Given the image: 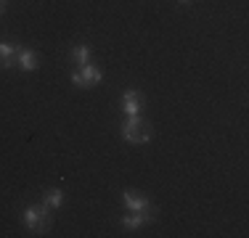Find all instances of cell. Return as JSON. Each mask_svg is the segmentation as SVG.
Instances as JSON below:
<instances>
[{"mask_svg":"<svg viewBox=\"0 0 249 238\" xmlns=\"http://www.w3.org/2000/svg\"><path fill=\"white\" fill-rule=\"evenodd\" d=\"M122 138L130 140V143H149L151 140V127L138 114L127 117V119H124V124H122Z\"/></svg>","mask_w":249,"mask_h":238,"instance_id":"1","label":"cell"},{"mask_svg":"<svg viewBox=\"0 0 249 238\" xmlns=\"http://www.w3.org/2000/svg\"><path fill=\"white\" fill-rule=\"evenodd\" d=\"M24 225L32 233H43L45 228H48V222H45V206L40 204H32L24 209Z\"/></svg>","mask_w":249,"mask_h":238,"instance_id":"2","label":"cell"},{"mask_svg":"<svg viewBox=\"0 0 249 238\" xmlns=\"http://www.w3.org/2000/svg\"><path fill=\"white\" fill-rule=\"evenodd\" d=\"M72 82H74V85H80V87L98 85V82H101V69H96L93 64H85L80 71H74V74H72Z\"/></svg>","mask_w":249,"mask_h":238,"instance_id":"3","label":"cell"},{"mask_svg":"<svg viewBox=\"0 0 249 238\" xmlns=\"http://www.w3.org/2000/svg\"><path fill=\"white\" fill-rule=\"evenodd\" d=\"M151 220H154L151 209H143V212H135V214H130V217H124L122 225H124L127 230H135V228H141L143 222H151Z\"/></svg>","mask_w":249,"mask_h":238,"instance_id":"4","label":"cell"},{"mask_svg":"<svg viewBox=\"0 0 249 238\" xmlns=\"http://www.w3.org/2000/svg\"><path fill=\"white\" fill-rule=\"evenodd\" d=\"M122 109L127 117H135L141 111V93H124L122 95Z\"/></svg>","mask_w":249,"mask_h":238,"instance_id":"5","label":"cell"},{"mask_svg":"<svg viewBox=\"0 0 249 238\" xmlns=\"http://www.w3.org/2000/svg\"><path fill=\"white\" fill-rule=\"evenodd\" d=\"M16 56H19V51H16L11 43H0V67L8 69L16 64Z\"/></svg>","mask_w":249,"mask_h":238,"instance_id":"6","label":"cell"},{"mask_svg":"<svg viewBox=\"0 0 249 238\" xmlns=\"http://www.w3.org/2000/svg\"><path fill=\"white\" fill-rule=\"evenodd\" d=\"M16 64H19L24 71H35V69H37V53H35V51H19Z\"/></svg>","mask_w":249,"mask_h":238,"instance_id":"7","label":"cell"},{"mask_svg":"<svg viewBox=\"0 0 249 238\" xmlns=\"http://www.w3.org/2000/svg\"><path fill=\"white\" fill-rule=\"evenodd\" d=\"M122 201H124V206H127L130 212H143V209H149V201L141 199V196H135V193H130V190L122 196Z\"/></svg>","mask_w":249,"mask_h":238,"instance_id":"8","label":"cell"},{"mask_svg":"<svg viewBox=\"0 0 249 238\" xmlns=\"http://www.w3.org/2000/svg\"><path fill=\"white\" fill-rule=\"evenodd\" d=\"M72 56H74V61L80 64V67L90 64V51H88V45H77V48H72Z\"/></svg>","mask_w":249,"mask_h":238,"instance_id":"9","label":"cell"},{"mask_svg":"<svg viewBox=\"0 0 249 238\" xmlns=\"http://www.w3.org/2000/svg\"><path fill=\"white\" fill-rule=\"evenodd\" d=\"M61 201H64V190H51L48 199H45V204H48L51 209H58V206H61Z\"/></svg>","mask_w":249,"mask_h":238,"instance_id":"10","label":"cell"},{"mask_svg":"<svg viewBox=\"0 0 249 238\" xmlns=\"http://www.w3.org/2000/svg\"><path fill=\"white\" fill-rule=\"evenodd\" d=\"M178 3H191V0H178Z\"/></svg>","mask_w":249,"mask_h":238,"instance_id":"11","label":"cell"},{"mask_svg":"<svg viewBox=\"0 0 249 238\" xmlns=\"http://www.w3.org/2000/svg\"><path fill=\"white\" fill-rule=\"evenodd\" d=\"M0 5H5V0H0Z\"/></svg>","mask_w":249,"mask_h":238,"instance_id":"12","label":"cell"},{"mask_svg":"<svg viewBox=\"0 0 249 238\" xmlns=\"http://www.w3.org/2000/svg\"><path fill=\"white\" fill-rule=\"evenodd\" d=\"M0 11H3V5H0Z\"/></svg>","mask_w":249,"mask_h":238,"instance_id":"13","label":"cell"}]
</instances>
